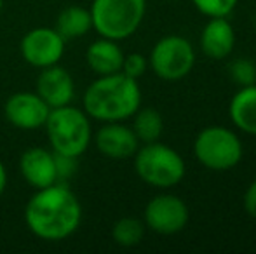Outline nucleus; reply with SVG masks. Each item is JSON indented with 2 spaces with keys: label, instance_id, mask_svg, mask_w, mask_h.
<instances>
[{
  "label": "nucleus",
  "instance_id": "f257e3e1",
  "mask_svg": "<svg viewBox=\"0 0 256 254\" xmlns=\"http://www.w3.org/2000/svg\"><path fill=\"white\" fill-rule=\"evenodd\" d=\"M24 225L37 239L60 242L72 237L82 223V206L66 183L40 188L24 206Z\"/></svg>",
  "mask_w": 256,
  "mask_h": 254
},
{
  "label": "nucleus",
  "instance_id": "0eeeda50",
  "mask_svg": "<svg viewBox=\"0 0 256 254\" xmlns=\"http://www.w3.org/2000/svg\"><path fill=\"white\" fill-rule=\"evenodd\" d=\"M148 66L162 80H182L196 66L194 45L182 35H166L152 47Z\"/></svg>",
  "mask_w": 256,
  "mask_h": 254
},
{
  "label": "nucleus",
  "instance_id": "412c9836",
  "mask_svg": "<svg viewBox=\"0 0 256 254\" xmlns=\"http://www.w3.org/2000/svg\"><path fill=\"white\" fill-rule=\"evenodd\" d=\"M200 14L208 17H226L237 7L239 0H192Z\"/></svg>",
  "mask_w": 256,
  "mask_h": 254
},
{
  "label": "nucleus",
  "instance_id": "f3484780",
  "mask_svg": "<svg viewBox=\"0 0 256 254\" xmlns=\"http://www.w3.org/2000/svg\"><path fill=\"white\" fill-rule=\"evenodd\" d=\"M54 28L64 40H75L92 30L91 10L80 5H68L58 14Z\"/></svg>",
  "mask_w": 256,
  "mask_h": 254
},
{
  "label": "nucleus",
  "instance_id": "2eb2a0df",
  "mask_svg": "<svg viewBox=\"0 0 256 254\" xmlns=\"http://www.w3.org/2000/svg\"><path fill=\"white\" fill-rule=\"evenodd\" d=\"M124 56L126 54L118 42L100 37L86 51V63L96 77H103V75L118 73L122 70Z\"/></svg>",
  "mask_w": 256,
  "mask_h": 254
},
{
  "label": "nucleus",
  "instance_id": "aec40b11",
  "mask_svg": "<svg viewBox=\"0 0 256 254\" xmlns=\"http://www.w3.org/2000/svg\"><path fill=\"white\" fill-rule=\"evenodd\" d=\"M228 75L237 85L244 87V85L256 84V64L251 59L239 58L228 66Z\"/></svg>",
  "mask_w": 256,
  "mask_h": 254
},
{
  "label": "nucleus",
  "instance_id": "7ed1b4c3",
  "mask_svg": "<svg viewBox=\"0 0 256 254\" xmlns=\"http://www.w3.org/2000/svg\"><path fill=\"white\" fill-rule=\"evenodd\" d=\"M44 129L51 150L61 155L78 159L92 141L91 119L84 110L74 105L51 108Z\"/></svg>",
  "mask_w": 256,
  "mask_h": 254
},
{
  "label": "nucleus",
  "instance_id": "39448f33",
  "mask_svg": "<svg viewBox=\"0 0 256 254\" xmlns=\"http://www.w3.org/2000/svg\"><path fill=\"white\" fill-rule=\"evenodd\" d=\"M134 171L143 183L168 190L182 183L186 166L183 157L164 143H143L134 153Z\"/></svg>",
  "mask_w": 256,
  "mask_h": 254
},
{
  "label": "nucleus",
  "instance_id": "ddd939ff",
  "mask_svg": "<svg viewBox=\"0 0 256 254\" xmlns=\"http://www.w3.org/2000/svg\"><path fill=\"white\" fill-rule=\"evenodd\" d=\"M20 173L23 180L35 190L51 187L58 183L56 153L42 146L24 150L20 157Z\"/></svg>",
  "mask_w": 256,
  "mask_h": 254
},
{
  "label": "nucleus",
  "instance_id": "20e7f679",
  "mask_svg": "<svg viewBox=\"0 0 256 254\" xmlns=\"http://www.w3.org/2000/svg\"><path fill=\"white\" fill-rule=\"evenodd\" d=\"M92 30L100 37L120 42L132 37L146 14V0H92Z\"/></svg>",
  "mask_w": 256,
  "mask_h": 254
},
{
  "label": "nucleus",
  "instance_id": "6ab92c4d",
  "mask_svg": "<svg viewBox=\"0 0 256 254\" xmlns=\"http://www.w3.org/2000/svg\"><path fill=\"white\" fill-rule=\"evenodd\" d=\"M145 223L138 218H120L112 227V239L120 248H134L145 237Z\"/></svg>",
  "mask_w": 256,
  "mask_h": 254
},
{
  "label": "nucleus",
  "instance_id": "393cba45",
  "mask_svg": "<svg viewBox=\"0 0 256 254\" xmlns=\"http://www.w3.org/2000/svg\"><path fill=\"white\" fill-rule=\"evenodd\" d=\"M7 181H9V178H7V169H6V166H4L2 159H0V197L6 193Z\"/></svg>",
  "mask_w": 256,
  "mask_h": 254
},
{
  "label": "nucleus",
  "instance_id": "4be33fe9",
  "mask_svg": "<svg viewBox=\"0 0 256 254\" xmlns=\"http://www.w3.org/2000/svg\"><path fill=\"white\" fill-rule=\"evenodd\" d=\"M148 70V58L140 52H131V54L124 56V61H122V73L128 75V77L138 80L140 77L145 75V71Z\"/></svg>",
  "mask_w": 256,
  "mask_h": 254
},
{
  "label": "nucleus",
  "instance_id": "4468645a",
  "mask_svg": "<svg viewBox=\"0 0 256 254\" xmlns=\"http://www.w3.org/2000/svg\"><path fill=\"white\" fill-rule=\"evenodd\" d=\"M200 49L209 59H225L236 45V31L226 17H209L199 38Z\"/></svg>",
  "mask_w": 256,
  "mask_h": 254
},
{
  "label": "nucleus",
  "instance_id": "9b49d317",
  "mask_svg": "<svg viewBox=\"0 0 256 254\" xmlns=\"http://www.w3.org/2000/svg\"><path fill=\"white\" fill-rule=\"evenodd\" d=\"M94 145L102 155L112 160H126L134 157L140 148L132 127L124 122H104L94 134Z\"/></svg>",
  "mask_w": 256,
  "mask_h": 254
},
{
  "label": "nucleus",
  "instance_id": "dca6fc26",
  "mask_svg": "<svg viewBox=\"0 0 256 254\" xmlns=\"http://www.w3.org/2000/svg\"><path fill=\"white\" fill-rule=\"evenodd\" d=\"M228 115L239 131L256 136V84L244 85L232 96Z\"/></svg>",
  "mask_w": 256,
  "mask_h": 254
},
{
  "label": "nucleus",
  "instance_id": "f03ea898",
  "mask_svg": "<svg viewBox=\"0 0 256 254\" xmlns=\"http://www.w3.org/2000/svg\"><path fill=\"white\" fill-rule=\"evenodd\" d=\"M142 106V89L138 80L122 71L96 77L82 98V110L98 122H124Z\"/></svg>",
  "mask_w": 256,
  "mask_h": 254
},
{
  "label": "nucleus",
  "instance_id": "5701e85b",
  "mask_svg": "<svg viewBox=\"0 0 256 254\" xmlns=\"http://www.w3.org/2000/svg\"><path fill=\"white\" fill-rule=\"evenodd\" d=\"M56 153V152H54ZM78 159L75 157H68V155H61L56 153V173H58V183H66L70 178L75 176L77 173V164Z\"/></svg>",
  "mask_w": 256,
  "mask_h": 254
},
{
  "label": "nucleus",
  "instance_id": "f8f14e48",
  "mask_svg": "<svg viewBox=\"0 0 256 254\" xmlns=\"http://www.w3.org/2000/svg\"><path fill=\"white\" fill-rule=\"evenodd\" d=\"M35 92L48 103L49 108L72 105L75 98V82L66 68L52 64L42 68L35 84Z\"/></svg>",
  "mask_w": 256,
  "mask_h": 254
},
{
  "label": "nucleus",
  "instance_id": "b1692460",
  "mask_svg": "<svg viewBox=\"0 0 256 254\" xmlns=\"http://www.w3.org/2000/svg\"><path fill=\"white\" fill-rule=\"evenodd\" d=\"M244 209L251 218L256 220V180L251 181V185L244 193Z\"/></svg>",
  "mask_w": 256,
  "mask_h": 254
},
{
  "label": "nucleus",
  "instance_id": "9d476101",
  "mask_svg": "<svg viewBox=\"0 0 256 254\" xmlns=\"http://www.w3.org/2000/svg\"><path fill=\"white\" fill-rule=\"evenodd\" d=\"M51 108L37 92L21 91L9 96L4 105V115L10 126L21 131L42 129L49 117Z\"/></svg>",
  "mask_w": 256,
  "mask_h": 254
},
{
  "label": "nucleus",
  "instance_id": "a878e982",
  "mask_svg": "<svg viewBox=\"0 0 256 254\" xmlns=\"http://www.w3.org/2000/svg\"><path fill=\"white\" fill-rule=\"evenodd\" d=\"M2 9H4V0H0V14H2Z\"/></svg>",
  "mask_w": 256,
  "mask_h": 254
},
{
  "label": "nucleus",
  "instance_id": "6e6552de",
  "mask_svg": "<svg viewBox=\"0 0 256 254\" xmlns=\"http://www.w3.org/2000/svg\"><path fill=\"white\" fill-rule=\"evenodd\" d=\"M190 211L185 200L171 193L157 195L146 204L143 223L148 230L158 235L180 234L188 225Z\"/></svg>",
  "mask_w": 256,
  "mask_h": 254
},
{
  "label": "nucleus",
  "instance_id": "423d86ee",
  "mask_svg": "<svg viewBox=\"0 0 256 254\" xmlns=\"http://www.w3.org/2000/svg\"><path fill=\"white\" fill-rule=\"evenodd\" d=\"M197 162L209 171L234 169L242 160L244 148L239 136L223 126L204 127L194 141Z\"/></svg>",
  "mask_w": 256,
  "mask_h": 254
},
{
  "label": "nucleus",
  "instance_id": "1a4fd4ad",
  "mask_svg": "<svg viewBox=\"0 0 256 254\" xmlns=\"http://www.w3.org/2000/svg\"><path fill=\"white\" fill-rule=\"evenodd\" d=\"M64 40L56 28L38 26L26 31L21 38L20 52L21 58L34 68H48L58 64L64 54Z\"/></svg>",
  "mask_w": 256,
  "mask_h": 254
},
{
  "label": "nucleus",
  "instance_id": "a211bd4d",
  "mask_svg": "<svg viewBox=\"0 0 256 254\" xmlns=\"http://www.w3.org/2000/svg\"><path fill=\"white\" fill-rule=\"evenodd\" d=\"M134 122H132V131L140 143H154L158 141L164 132V120L162 115L155 108H142L134 113Z\"/></svg>",
  "mask_w": 256,
  "mask_h": 254
}]
</instances>
